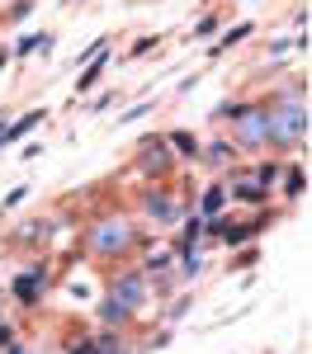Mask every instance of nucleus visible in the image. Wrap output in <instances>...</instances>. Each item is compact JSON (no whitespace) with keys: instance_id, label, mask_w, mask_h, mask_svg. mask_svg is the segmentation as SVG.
<instances>
[{"instance_id":"nucleus-11","label":"nucleus","mask_w":312,"mask_h":354,"mask_svg":"<svg viewBox=\"0 0 312 354\" xmlns=\"http://www.w3.org/2000/svg\"><path fill=\"white\" fill-rule=\"evenodd\" d=\"M227 198H237V203H265L270 189H260L251 175H237V180H232V189H227Z\"/></svg>"},{"instance_id":"nucleus-17","label":"nucleus","mask_w":312,"mask_h":354,"mask_svg":"<svg viewBox=\"0 0 312 354\" xmlns=\"http://www.w3.org/2000/svg\"><path fill=\"white\" fill-rule=\"evenodd\" d=\"M279 175H284V165H279V161H260V165L251 170V180L260 185V189H275V185H279Z\"/></svg>"},{"instance_id":"nucleus-14","label":"nucleus","mask_w":312,"mask_h":354,"mask_svg":"<svg viewBox=\"0 0 312 354\" xmlns=\"http://www.w3.org/2000/svg\"><path fill=\"white\" fill-rule=\"evenodd\" d=\"M180 288V274L175 270H161V274H147V293H156V298H170Z\"/></svg>"},{"instance_id":"nucleus-29","label":"nucleus","mask_w":312,"mask_h":354,"mask_svg":"<svg viewBox=\"0 0 312 354\" xmlns=\"http://www.w3.org/2000/svg\"><path fill=\"white\" fill-rule=\"evenodd\" d=\"M5 345H15V330H10V322H0V350Z\"/></svg>"},{"instance_id":"nucleus-30","label":"nucleus","mask_w":312,"mask_h":354,"mask_svg":"<svg viewBox=\"0 0 312 354\" xmlns=\"http://www.w3.org/2000/svg\"><path fill=\"white\" fill-rule=\"evenodd\" d=\"M71 354H100V350H95V340H81V345H76Z\"/></svg>"},{"instance_id":"nucleus-4","label":"nucleus","mask_w":312,"mask_h":354,"mask_svg":"<svg viewBox=\"0 0 312 354\" xmlns=\"http://www.w3.org/2000/svg\"><path fill=\"white\" fill-rule=\"evenodd\" d=\"M185 213H190V208L175 198V189H170V185H156V189L142 194V218L156 222V227H180V222H185Z\"/></svg>"},{"instance_id":"nucleus-10","label":"nucleus","mask_w":312,"mask_h":354,"mask_svg":"<svg viewBox=\"0 0 312 354\" xmlns=\"http://www.w3.org/2000/svg\"><path fill=\"white\" fill-rule=\"evenodd\" d=\"M133 317H138V312H128L123 302H113V298L100 302V326H104V330H123V326H133Z\"/></svg>"},{"instance_id":"nucleus-31","label":"nucleus","mask_w":312,"mask_h":354,"mask_svg":"<svg viewBox=\"0 0 312 354\" xmlns=\"http://www.w3.org/2000/svg\"><path fill=\"white\" fill-rule=\"evenodd\" d=\"M5 128H10V113L0 109V142H5Z\"/></svg>"},{"instance_id":"nucleus-26","label":"nucleus","mask_w":312,"mask_h":354,"mask_svg":"<svg viewBox=\"0 0 312 354\" xmlns=\"http://www.w3.org/2000/svg\"><path fill=\"white\" fill-rule=\"evenodd\" d=\"M152 109H156V100H147V104H133V109L123 113V123H138V118H147Z\"/></svg>"},{"instance_id":"nucleus-6","label":"nucleus","mask_w":312,"mask_h":354,"mask_svg":"<svg viewBox=\"0 0 312 354\" xmlns=\"http://www.w3.org/2000/svg\"><path fill=\"white\" fill-rule=\"evenodd\" d=\"M109 298L123 302L128 312H142V307H147V298H152V293H147V274H142V270L113 274V279H109Z\"/></svg>"},{"instance_id":"nucleus-3","label":"nucleus","mask_w":312,"mask_h":354,"mask_svg":"<svg viewBox=\"0 0 312 354\" xmlns=\"http://www.w3.org/2000/svg\"><path fill=\"white\" fill-rule=\"evenodd\" d=\"M175 151L166 147V133H147L138 142V170L147 175V180H156V185H166L170 175H175Z\"/></svg>"},{"instance_id":"nucleus-18","label":"nucleus","mask_w":312,"mask_h":354,"mask_svg":"<svg viewBox=\"0 0 312 354\" xmlns=\"http://www.w3.org/2000/svg\"><path fill=\"white\" fill-rule=\"evenodd\" d=\"M199 156H208L213 165H232V156H237V147L218 137V142H208V147H199Z\"/></svg>"},{"instance_id":"nucleus-22","label":"nucleus","mask_w":312,"mask_h":354,"mask_svg":"<svg viewBox=\"0 0 312 354\" xmlns=\"http://www.w3.org/2000/svg\"><path fill=\"white\" fill-rule=\"evenodd\" d=\"M24 198H28V185H19V189H10L5 198H0V218H5V213H15V208H19Z\"/></svg>"},{"instance_id":"nucleus-9","label":"nucleus","mask_w":312,"mask_h":354,"mask_svg":"<svg viewBox=\"0 0 312 354\" xmlns=\"http://www.w3.org/2000/svg\"><path fill=\"white\" fill-rule=\"evenodd\" d=\"M48 123V109L38 104V109H28V113H19V118H10V128H5V142L0 147H10V142H19V137H28L33 128H43Z\"/></svg>"},{"instance_id":"nucleus-13","label":"nucleus","mask_w":312,"mask_h":354,"mask_svg":"<svg viewBox=\"0 0 312 354\" xmlns=\"http://www.w3.org/2000/svg\"><path fill=\"white\" fill-rule=\"evenodd\" d=\"M279 180H284V198H293V203L308 194V170H303V165H284Z\"/></svg>"},{"instance_id":"nucleus-20","label":"nucleus","mask_w":312,"mask_h":354,"mask_svg":"<svg viewBox=\"0 0 312 354\" xmlns=\"http://www.w3.org/2000/svg\"><path fill=\"white\" fill-rule=\"evenodd\" d=\"M38 48H48V33H24V38L10 48V57H28V53H38Z\"/></svg>"},{"instance_id":"nucleus-33","label":"nucleus","mask_w":312,"mask_h":354,"mask_svg":"<svg viewBox=\"0 0 312 354\" xmlns=\"http://www.w3.org/2000/svg\"><path fill=\"white\" fill-rule=\"evenodd\" d=\"M5 62H10V48H0V66H5Z\"/></svg>"},{"instance_id":"nucleus-23","label":"nucleus","mask_w":312,"mask_h":354,"mask_svg":"<svg viewBox=\"0 0 312 354\" xmlns=\"http://www.w3.org/2000/svg\"><path fill=\"white\" fill-rule=\"evenodd\" d=\"M218 24H223L218 15H208V19H199V24H194V38H213V33H218Z\"/></svg>"},{"instance_id":"nucleus-7","label":"nucleus","mask_w":312,"mask_h":354,"mask_svg":"<svg viewBox=\"0 0 312 354\" xmlns=\"http://www.w3.org/2000/svg\"><path fill=\"white\" fill-rule=\"evenodd\" d=\"M10 293H15V302H19V307H33V302H38L43 293H48V270H43V265H33V270L15 274Z\"/></svg>"},{"instance_id":"nucleus-28","label":"nucleus","mask_w":312,"mask_h":354,"mask_svg":"<svg viewBox=\"0 0 312 354\" xmlns=\"http://www.w3.org/2000/svg\"><path fill=\"white\" fill-rule=\"evenodd\" d=\"M185 307H190V298H175V302H170V307H166V322H175V317H180Z\"/></svg>"},{"instance_id":"nucleus-12","label":"nucleus","mask_w":312,"mask_h":354,"mask_svg":"<svg viewBox=\"0 0 312 354\" xmlns=\"http://www.w3.org/2000/svg\"><path fill=\"white\" fill-rule=\"evenodd\" d=\"M227 208V185H208L199 194V218H223Z\"/></svg>"},{"instance_id":"nucleus-32","label":"nucleus","mask_w":312,"mask_h":354,"mask_svg":"<svg viewBox=\"0 0 312 354\" xmlns=\"http://www.w3.org/2000/svg\"><path fill=\"white\" fill-rule=\"evenodd\" d=\"M5 354H28V350L24 345H5Z\"/></svg>"},{"instance_id":"nucleus-1","label":"nucleus","mask_w":312,"mask_h":354,"mask_svg":"<svg viewBox=\"0 0 312 354\" xmlns=\"http://www.w3.org/2000/svg\"><path fill=\"white\" fill-rule=\"evenodd\" d=\"M303 142H308V104H303V81H293L265 104V147L293 151Z\"/></svg>"},{"instance_id":"nucleus-25","label":"nucleus","mask_w":312,"mask_h":354,"mask_svg":"<svg viewBox=\"0 0 312 354\" xmlns=\"http://www.w3.org/2000/svg\"><path fill=\"white\" fill-rule=\"evenodd\" d=\"M156 43H161V33H147V38H138V43H133V57H147Z\"/></svg>"},{"instance_id":"nucleus-8","label":"nucleus","mask_w":312,"mask_h":354,"mask_svg":"<svg viewBox=\"0 0 312 354\" xmlns=\"http://www.w3.org/2000/svg\"><path fill=\"white\" fill-rule=\"evenodd\" d=\"M10 241H19V245H48V241H57V222H53V218H33V222H19Z\"/></svg>"},{"instance_id":"nucleus-15","label":"nucleus","mask_w":312,"mask_h":354,"mask_svg":"<svg viewBox=\"0 0 312 354\" xmlns=\"http://www.w3.org/2000/svg\"><path fill=\"white\" fill-rule=\"evenodd\" d=\"M109 66V48L104 53H95L90 62H85V71H81V81H76V90H95V81H100V71Z\"/></svg>"},{"instance_id":"nucleus-24","label":"nucleus","mask_w":312,"mask_h":354,"mask_svg":"<svg viewBox=\"0 0 312 354\" xmlns=\"http://www.w3.org/2000/svg\"><path fill=\"white\" fill-rule=\"evenodd\" d=\"M28 10H33V0H15L5 19H10V24H19V19H28Z\"/></svg>"},{"instance_id":"nucleus-5","label":"nucleus","mask_w":312,"mask_h":354,"mask_svg":"<svg viewBox=\"0 0 312 354\" xmlns=\"http://www.w3.org/2000/svg\"><path fill=\"white\" fill-rule=\"evenodd\" d=\"M232 147L237 151H265V104H241V113L232 118Z\"/></svg>"},{"instance_id":"nucleus-2","label":"nucleus","mask_w":312,"mask_h":354,"mask_svg":"<svg viewBox=\"0 0 312 354\" xmlns=\"http://www.w3.org/2000/svg\"><path fill=\"white\" fill-rule=\"evenodd\" d=\"M133 245H138V227L128 213H104L85 232V250L95 260H123V255H133Z\"/></svg>"},{"instance_id":"nucleus-19","label":"nucleus","mask_w":312,"mask_h":354,"mask_svg":"<svg viewBox=\"0 0 312 354\" xmlns=\"http://www.w3.org/2000/svg\"><path fill=\"white\" fill-rule=\"evenodd\" d=\"M166 147L180 151V156H190V161L199 156V137H190V133H166Z\"/></svg>"},{"instance_id":"nucleus-16","label":"nucleus","mask_w":312,"mask_h":354,"mask_svg":"<svg viewBox=\"0 0 312 354\" xmlns=\"http://www.w3.org/2000/svg\"><path fill=\"white\" fill-rule=\"evenodd\" d=\"M246 38H251V24H232V28L223 33V38H218V43L208 48V57H223L227 48H237V43H246Z\"/></svg>"},{"instance_id":"nucleus-27","label":"nucleus","mask_w":312,"mask_h":354,"mask_svg":"<svg viewBox=\"0 0 312 354\" xmlns=\"http://www.w3.org/2000/svg\"><path fill=\"white\" fill-rule=\"evenodd\" d=\"M270 53H275V62H284V57L293 53V43H288V38H275V43H270Z\"/></svg>"},{"instance_id":"nucleus-21","label":"nucleus","mask_w":312,"mask_h":354,"mask_svg":"<svg viewBox=\"0 0 312 354\" xmlns=\"http://www.w3.org/2000/svg\"><path fill=\"white\" fill-rule=\"evenodd\" d=\"M161 270H175V255H170V250H152V260H147L142 274H161Z\"/></svg>"}]
</instances>
